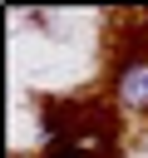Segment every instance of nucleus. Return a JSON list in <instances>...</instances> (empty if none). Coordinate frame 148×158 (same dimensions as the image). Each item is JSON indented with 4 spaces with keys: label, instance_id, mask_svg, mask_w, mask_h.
<instances>
[{
    "label": "nucleus",
    "instance_id": "f257e3e1",
    "mask_svg": "<svg viewBox=\"0 0 148 158\" xmlns=\"http://www.w3.org/2000/svg\"><path fill=\"white\" fill-rule=\"evenodd\" d=\"M113 128L109 123H74L69 133H54L44 158H113Z\"/></svg>",
    "mask_w": 148,
    "mask_h": 158
},
{
    "label": "nucleus",
    "instance_id": "f03ea898",
    "mask_svg": "<svg viewBox=\"0 0 148 158\" xmlns=\"http://www.w3.org/2000/svg\"><path fill=\"white\" fill-rule=\"evenodd\" d=\"M113 104L133 118L148 114V54H128L113 69Z\"/></svg>",
    "mask_w": 148,
    "mask_h": 158
}]
</instances>
